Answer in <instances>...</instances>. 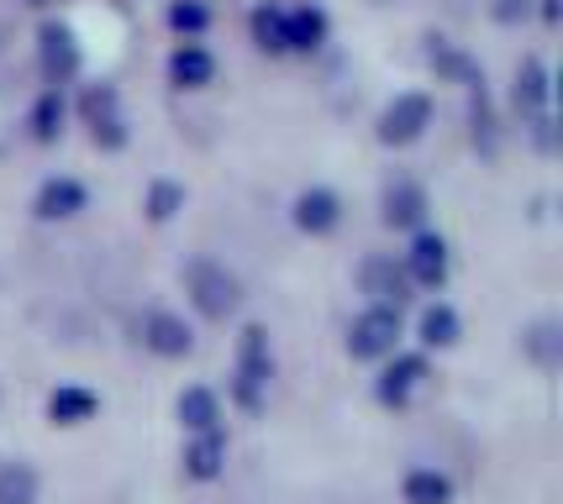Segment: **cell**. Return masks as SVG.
I'll use <instances>...</instances> for the list:
<instances>
[{
  "mask_svg": "<svg viewBox=\"0 0 563 504\" xmlns=\"http://www.w3.org/2000/svg\"><path fill=\"white\" fill-rule=\"evenodd\" d=\"M247 26H253V43L264 53H285V11L279 5H258Z\"/></svg>",
  "mask_w": 563,
  "mask_h": 504,
  "instance_id": "cell-23",
  "label": "cell"
},
{
  "mask_svg": "<svg viewBox=\"0 0 563 504\" xmlns=\"http://www.w3.org/2000/svg\"><path fill=\"white\" fill-rule=\"evenodd\" d=\"M85 121H90V132H96L100 147H122L126 143V121H122V105H117V90L111 85H96V90H85Z\"/></svg>",
  "mask_w": 563,
  "mask_h": 504,
  "instance_id": "cell-6",
  "label": "cell"
},
{
  "mask_svg": "<svg viewBox=\"0 0 563 504\" xmlns=\"http://www.w3.org/2000/svg\"><path fill=\"white\" fill-rule=\"evenodd\" d=\"M421 379H427V358H421V352H400V358L379 373V389H374V394H379L385 405H406L421 389Z\"/></svg>",
  "mask_w": 563,
  "mask_h": 504,
  "instance_id": "cell-8",
  "label": "cell"
},
{
  "mask_svg": "<svg viewBox=\"0 0 563 504\" xmlns=\"http://www.w3.org/2000/svg\"><path fill=\"white\" fill-rule=\"evenodd\" d=\"M169 22H174V32H206V26H211V11H206L200 0H179L169 11Z\"/></svg>",
  "mask_w": 563,
  "mask_h": 504,
  "instance_id": "cell-26",
  "label": "cell"
},
{
  "mask_svg": "<svg viewBox=\"0 0 563 504\" xmlns=\"http://www.w3.org/2000/svg\"><path fill=\"white\" fill-rule=\"evenodd\" d=\"M221 462H227V441H221L217 432H206V436H196L190 447H185V473L190 479H217L221 473Z\"/></svg>",
  "mask_w": 563,
  "mask_h": 504,
  "instance_id": "cell-19",
  "label": "cell"
},
{
  "mask_svg": "<svg viewBox=\"0 0 563 504\" xmlns=\"http://www.w3.org/2000/svg\"><path fill=\"white\" fill-rule=\"evenodd\" d=\"M548 69H542V58H527L521 69H516V105L521 111H532V116H548Z\"/></svg>",
  "mask_w": 563,
  "mask_h": 504,
  "instance_id": "cell-17",
  "label": "cell"
},
{
  "mask_svg": "<svg viewBox=\"0 0 563 504\" xmlns=\"http://www.w3.org/2000/svg\"><path fill=\"white\" fill-rule=\"evenodd\" d=\"M421 341H427V347H453V341H459V311H453V305H427V311H421Z\"/></svg>",
  "mask_w": 563,
  "mask_h": 504,
  "instance_id": "cell-21",
  "label": "cell"
},
{
  "mask_svg": "<svg viewBox=\"0 0 563 504\" xmlns=\"http://www.w3.org/2000/svg\"><path fill=\"white\" fill-rule=\"evenodd\" d=\"M264 389H269V336H264V326H247L243 347H238V405L258 410Z\"/></svg>",
  "mask_w": 563,
  "mask_h": 504,
  "instance_id": "cell-2",
  "label": "cell"
},
{
  "mask_svg": "<svg viewBox=\"0 0 563 504\" xmlns=\"http://www.w3.org/2000/svg\"><path fill=\"white\" fill-rule=\"evenodd\" d=\"M179 205H185V190H179V184H169V179H158V184L147 190V216H153V221H169Z\"/></svg>",
  "mask_w": 563,
  "mask_h": 504,
  "instance_id": "cell-25",
  "label": "cell"
},
{
  "mask_svg": "<svg viewBox=\"0 0 563 504\" xmlns=\"http://www.w3.org/2000/svg\"><path fill=\"white\" fill-rule=\"evenodd\" d=\"M542 16L553 22V16H559V0H542Z\"/></svg>",
  "mask_w": 563,
  "mask_h": 504,
  "instance_id": "cell-29",
  "label": "cell"
},
{
  "mask_svg": "<svg viewBox=\"0 0 563 504\" xmlns=\"http://www.w3.org/2000/svg\"><path fill=\"white\" fill-rule=\"evenodd\" d=\"M58 121H64V100H58V90H48V96L37 100V111H32V137L53 143L58 137Z\"/></svg>",
  "mask_w": 563,
  "mask_h": 504,
  "instance_id": "cell-24",
  "label": "cell"
},
{
  "mask_svg": "<svg viewBox=\"0 0 563 504\" xmlns=\"http://www.w3.org/2000/svg\"><path fill=\"white\" fill-rule=\"evenodd\" d=\"M358 284H364V294L379 311H400L406 294H411V279H406V268L395 264V258H368V264L358 268Z\"/></svg>",
  "mask_w": 563,
  "mask_h": 504,
  "instance_id": "cell-5",
  "label": "cell"
},
{
  "mask_svg": "<svg viewBox=\"0 0 563 504\" xmlns=\"http://www.w3.org/2000/svg\"><path fill=\"white\" fill-rule=\"evenodd\" d=\"M321 37H327V16H321L317 5H295V11H285V48L311 53V48H321Z\"/></svg>",
  "mask_w": 563,
  "mask_h": 504,
  "instance_id": "cell-15",
  "label": "cell"
},
{
  "mask_svg": "<svg viewBox=\"0 0 563 504\" xmlns=\"http://www.w3.org/2000/svg\"><path fill=\"white\" fill-rule=\"evenodd\" d=\"M338 216H343V200L332 190H306L295 200V226H300V232H332Z\"/></svg>",
  "mask_w": 563,
  "mask_h": 504,
  "instance_id": "cell-12",
  "label": "cell"
},
{
  "mask_svg": "<svg viewBox=\"0 0 563 504\" xmlns=\"http://www.w3.org/2000/svg\"><path fill=\"white\" fill-rule=\"evenodd\" d=\"M385 221H390V226H421V221H427V190H421V184H390V194H385Z\"/></svg>",
  "mask_w": 563,
  "mask_h": 504,
  "instance_id": "cell-18",
  "label": "cell"
},
{
  "mask_svg": "<svg viewBox=\"0 0 563 504\" xmlns=\"http://www.w3.org/2000/svg\"><path fill=\"white\" fill-rule=\"evenodd\" d=\"M406 504H453V483L438 468H417L406 473Z\"/></svg>",
  "mask_w": 563,
  "mask_h": 504,
  "instance_id": "cell-20",
  "label": "cell"
},
{
  "mask_svg": "<svg viewBox=\"0 0 563 504\" xmlns=\"http://www.w3.org/2000/svg\"><path fill=\"white\" fill-rule=\"evenodd\" d=\"M521 11H527V0H495V16H500V22H511Z\"/></svg>",
  "mask_w": 563,
  "mask_h": 504,
  "instance_id": "cell-28",
  "label": "cell"
},
{
  "mask_svg": "<svg viewBox=\"0 0 563 504\" xmlns=\"http://www.w3.org/2000/svg\"><path fill=\"white\" fill-rule=\"evenodd\" d=\"M395 341H400V311L368 305L347 332V352L353 358H395Z\"/></svg>",
  "mask_w": 563,
  "mask_h": 504,
  "instance_id": "cell-3",
  "label": "cell"
},
{
  "mask_svg": "<svg viewBox=\"0 0 563 504\" xmlns=\"http://www.w3.org/2000/svg\"><path fill=\"white\" fill-rule=\"evenodd\" d=\"M406 279L421 289H438L448 279V242L432 237V232H421L411 242V253H406Z\"/></svg>",
  "mask_w": 563,
  "mask_h": 504,
  "instance_id": "cell-7",
  "label": "cell"
},
{
  "mask_svg": "<svg viewBox=\"0 0 563 504\" xmlns=\"http://www.w3.org/2000/svg\"><path fill=\"white\" fill-rule=\"evenodd\" d=\"M185 284H190V300H196V311L206 321H227V315L238 311V300H243L238 279L221 264H211V258H196V264L185 268Z\"/></svg>",
  "mask_w": 563,
  "mask_h": 504,
  "instance_id": "cell-1",
  "label": "cell"
},
{
  "mask_svg": "<svg viewBox=\"0 0 563 504\" xmlns=\"http://www.w3.org/2000/svg\"><path fill=\"white\" fill-rule=\"evenodd\" d=\"M96 410H100V400H96V394H90V389H79V384L53 389V400H48L53 426H85V421H90Z\"/></svg>",
  "mask_w": 563,
  "mask_h": 504,
  "instance_id": "cell-14",
  "label": "cell"
},
{
  "mask_svg": "<svg viewBox=\"0 0 563 504\" xmlns=\"http://www.w3.org/2000/svg\"><path fill=\"white\" fill-rule=\"evenodd\" d=\"M0 504H37V473L26 462H5L0 468Z\"/></svg>",
  "mask_w": 563,
  "mask_h": 504,
  "instance_id": "cell-22",
  "label": "cell"
},
{
  "mask_svg": "<svg viewBox=\"0 0 563 504\" xmlns=\"http://www.w3.org/2000/svg\"><path fill=\"white\" fill-rule=\"evenodd\" d=\"M74 69H79L74 32H69V26H58V22H48V26H43V74H48L53 85H64Z\"/></svg>",
  "mask_w": 563,
  "mask_h": 504,
  "instance_id": "cell-11",
  "label": "cell"
},
{
  "mask_svg": "<svg viewBox=\"0 0 563 504\" xmlns=\"http://www.w3.org/2000/svg\"><path fill=\"white\" fill-rule=\"evenodd\" d=\"M179 421H185V426H190L196 436L217 432V421H221V400H217V394H211L206 384L185 389V394H179Z\"/></svg>",
  "mask_w": 563,
  "mask_h": 504,
  "instance_id": "cell-16",
  "label": "cell"
},
{
  "mask_svg": "<svg viewBox=\"0 0 563 504\" xmlns=\"http://www.w3.org/2000/svg\"><path fill=\"white\" fill-rule=\"evenodd\" d=\"M143 347H153L158 358H185V352L196 347V336H190V326H185L179 315L153 311V315L143 321Z\"/></svg>",
  "mask_w": 563,
  "mask_h": 504,
  "instance_id": "cell-9",
  "label": "cell"
},
{
  "mask_svg": "<svg viewBox=\"0 0 563 504\" xmlns=\"http://www.w3.org/2000/svg\"><path fill=\"white\" fill-rule=\"evenodd\" d=\"M211 74H217V58L200 48V43H185V48L169 58V79L179 90H200V85H211Z\"/></svg>",
  "mask_w": 563,
  "mask_h": 504,
  "instance_id": "cell-13",
  "label": "cell"
},
{
  "mask_svg": "<svg viewBox=\"0 0 563 504\" xmlns=\"http://www.w3.org/2000/svg\"><path fill=\"white\" fill-rule=\"evenodd\" d=\"M432 64H438L442 74H459V79H468V85H485V79H479V69H474V64H468L464 53H453V48H432Z\"/></svg>",
  "mask_w": 563,
  "mask_h": 504,
  "instance_id": "cell-27",
  "label": "cell"
},
{
  "mask_svg": "<svg viewBox=\"0 0 563 504\" xmlns=\"http://www.w3.org/2000/svg\"><path fill=\"white\" fill-rule=\"evenodd\" d=\"M85 184L79 179H69V173H58V179H48L43 190H37V216L43 221H69V216H79L85 211Z\"/></svg>",
  "mask_w": 563,
  "mask_h": 504,
  "instance_id": "cell-10",
  "label": "cell"
},
{
  "mask_svg": "<svg viewBox=\"0 0 563 504\" xmlns=\"http://www.w3.org/2000/svg\"><path fill=\"white\" fill-rule=\"evenodd\" d=\"M427 121H432V100L427 96H395L385 105V116H379V143H417L421 132H427Z\"/></svg>",
  "mask_w": 563,
  "mask_h": 504,
  "instance_id": "cell-4",
  "label": "cell"
}]
</instances>
